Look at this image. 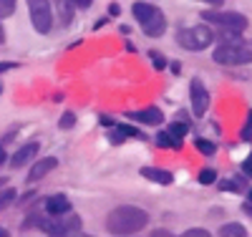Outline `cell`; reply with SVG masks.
Here are the masks:
<instances>
[{
  "mask_svg": "<svg viewBox=\"0 0 252 237\" xmlns=\"http://www.w3.org/2000/svg\"><path fill=\"white\" fill-rule=\"evenodd\" d=\"M146 225H149V214L134 204H121V207L111 209L106 217L109 235H136Z\"/></svg>",
  "mask_w": 252,
  "mask_h": 237,
  "instance_id": "cell-1",
  "label": "cell"
},
{
  "mask_svg": "<svg viewBox=\"0 0 252 237\" xmlns=\"http://www.w3.org/2000/svg\"><path fill=\"white\" fill-rule=\"evenodd\" d=\"M131 13H134V18L139 20L144 35H149V38L164 35V31H166V18H164V13H161L157 5H149L146 0H136L134 8H131Z\"/></svg>",
  "mask_w": 252,
  "mask_h": 237,
  "instance_id": "cell-2",
  "label": "cell"
},
{
  "mask_svg": "<svg viewBox=\"0 0 252 237\" xmlns=\"http://www.w3.org/2000/svg\"><path fill=\"white\" fill-rule=\"evenodd\" d=\"M202 20L209 26H217V31L222 33H235V35L245 33L250 26L247 15L235 13V10H202Z\"/></svg>",
  "mask_w": 252,
  "mask_h": 237,
  "instance_id": "cell-3",
  "label": "cell"
},
{
  "mask_svg": "<svg viewBox=\"0 0 252 237\" xmlns=\"http://www.w3.org/2000/svg\"><path fill=\"white\" fill-rule=\"evenodd\" d=\"M212 58L220 66H245V63H252V48L240 40H224L215 48Z\"/></svg>",
  "mask_w": 252,
  "mask_h": 237,
  "instance_id": "cell-4",
  "label": "cell"
},
{
  "mask_svg": "<svg viewBox=\"0 0 252 237\" xmlns=\"http://www.w3.org/2000/svg\"><path fill=\"white\" fill-rule=\"evenodd\" d=\"M212 40H215V33L207 26H184V28L177 31V43L184 51H192V53H199V51L209 48Z\"/></svg>",
  "mask_w": 252,
  "mask_h": 237,
  "instance_id": "cell-5",
  "label": "cell"
},
{
  "mask_svg": "<svg viewBox=\"0 0 252 237\" xmlns=\"http://www.w3.org/2000/svg\"><path fill=\"white\" fill-rule=\"evenodd\" d=\"M28 13H31V26L35 33L48 35L53 28V5L51 0H28Z\"/></svg>",
  "mask_w": 252,
  "mask_h": 237,
  "instance_id": "cell-6",
  "label": "cell"
},
{
  "mask_svg": "<svg viewBox=\"0 0 252 237\" xmlns=\"http://www.w3.org/2000/svg\"><path fill=\"white\" fill-rule=\"evenodd\" d=\"M189 101H192V114L197 119H202L209 111V91L199 78H192V83H189Z\"/></svg>",
  "mask_w": 252,
  "mask_h": 237,
  "instance_id": "cell-7",
  "label": "cell"
},
{
  "mask_svg": "<svg viewBox=\"0 0 252 237\" xmlns=\"http://www.w3.org/2000/svg\"><path fill=\"white\" fill-rule=\"evenodd\" d=\"M56 167H58V159H56V157H46V159L33 162V167H31V171H28L26 182H28V184H35L38 179H43L46 174H51Z\"/></svg>",
  "mask_w": 252,
  "mask_h": 237,
  "instance_id": "cell-8",
  "label": "cell"
},
{
  "mask_svg": "<svg viewBox=\"0 0 252 237\" xmlns=\"http://www.w3.org/2000/svg\"><path fill=\"white\" fill-rule=\"evenodd\" d=\"M131 121H139L144 126H159L164 124V111L157 109V106H149V109H141V111H129L126 114Z\"/></svg>",
  "mask_w": 252,
  "mask_h": 237,
  "instance_id": "cell-9",
  "label": "cell"
},
{
  "mask_svg": "<svg viewBox=\"0 0 252 237\" xmlns=\"http://www.w3.org/2000/svg\"><path fill=\"white\" fill-rule=\"evenodd\" d=\"M38 149H40V144H38V141H28V144H23V146H20L18 152L10 157V167H13V169H18V167L31 164V162L35 159V154H38Z\"/></svg>",
  "mask_w": 252,
  "mask_h": 237,
  "instance_id": "cell-10",
  "label": "cell"
},
{
  "mask_svg": "<svg viewBox=\"0 0 252 237\" xmlns=\"http://www.w3.org/2000/svg\"><path fill=\"white\" fill-rule=\"evenodd\" d=\"M43 209L48 212V214H66V212H71V200L66 197V195H51L46 202H43Z\"/></svg>",
  "mask_w": 252,
  "mask_h": 237,
  "instance_id": "cell-11",
  "label": "cell"
},
{
  "mask_svg": "<svg viewBox=\"0 0 252 237\" xmlns=\"http://www.w3.org/2000/svg\"><path fill=\"white\" fill-rule=\"evenodd\" d=\"M141 177L144 179H149V182H157L161 187L166 184H172V171H166V169H157V167H141Z\"/></svg>",
  "mask_w": 252,
  "mask_h": 237,
  "instance_id": "cell-12",
  "label": "cell"
},
{
  "mask_svg": "<svg viewBox=\"0 0 252 237\" xmlns=\"http://www.w3.org/2000/svg\"><path fill=\"white\" fill-rule=\"evenodd\" d=\"M53 5H56V15L61 18V23L68 26L73 18V10H76V0H53Z\"/></svg>",
  "mask_w": 252,
  "mask_h": 237,
  "instance_id": "cell-13",
  "label": "cell"
},
{
  "mask_svg": "<svg viewBox=\"0 0 252 237\" xmlns=\"http://www.w3.org/2000/svg\"><path fill=\"white\" fill-rule=\"evenodd\" d=\"M154 141H157V146H161V149H182V139H174L169 132H166V129L157 134Z\"/></svg>",
  "mask_w": 252,
  "mask_h": 237,
  "instance_id": "cell-14",
  "label": "cell"
},
{
  "mask_svg": "<svg viewBox=\"0 0 252 237\" xmlns=\"http://www.w3.org/2000/svg\"><path fill=\"white\" fill-rule=\"evenodd\" d=\"M46 217H48V212L43 209V212H31L28 217L23 220V230H33V227H40L46 222Z\"/></svg>",
  "mask_w": 252,
  "mask_h": 237,
  "instance_id": "cell-15",
  "label": "cell"
},
{
  "mask_svg": "<svg viewBox=\"0 0 252 237\" xmlns=\"http://www.w3.org/2000/svg\"><path fill=\"white\" fill-rule=\"evenodd\" d=\"M220 235H222V237H245L247 230H245L240 222H227L224 227H220Z\"/></svg>",
  "mask_w": 252,
  "mask_h": 237,
  "instance_id": "cell-16",
  "label": "cell"
},
{
  "mask_svg": "<svg viewBox=\"0 0 252 237\" xmlns=\"http://www.w3.org/2000/svg\"><path fill=\"white\" fill-rule=\"evenodd\" d=\"M194 146H197V152L204 154V157H215L217 154V144L209 141V139H194Z\"/></svg>",
  "mask_w": 252,
  "mask_h": 237,
  "instance_id": "cell-17",
  "label": "cell"
},
{
  "mask_svg": "<svg viewBox=\"0 0 252 237\" xmlns=\"http://www.w3.org/2000/svg\"><path fill=\"white\" fill-rule=\"evenodd\" d=\"M15 200H18V192H15L13 187L0 189V212H3V209H8V207H10Z\"/></svg>",
  "mask_w": 252,
  "mask_h": 237,
  "instance_id": "cell-18",
  "label": "cell"
},
{
  "mask_svg": "<svg viewBox=\"0 0 252 237\" xmlns=\"http://www.w3.org/2000/svg\"><path fill=\"white\" fill-rule=\"evenodd\" d=\"M166 132H169L174 139H184V134L189 132V126H187L184 121H172L169 126H166Z\"/></svg>",
  "mask_w": 252,
  "mask_h": 237,
  "instance_id": "cell-19",
  "label": "cell"
},
{
  "mask_svg": "<svg viewBox=\"0 0 252 237\" xmlns=\"http://www.w3.org/2000/svg\"><path fill=\"white\" fill-rule=\"evenodd\" d=\"M58 126L63 129V132H68V129H73V126H76V114H73V111H66V114L61 116Z\"/></svg>",
  "mask_w": 252,
  "mask_h": 237,
  "instance_id": "cell-20",
  "label": "cell"
},
{
  "mask_svg": "<svg viewBox=\"0 0 252 237\" xmlns=\"http://www.w3.org/2000/svg\"><path fill=\"white\" fill-rule=\"evenodd\" d=\"M116 129H121V132H124L126 136H136V139H144V132H141V129H136V126H131V124H116Z\"/></svg>",
  "mask_w": 252,
  "mask_h": 237,
  "instance_id": "cell-21",
  "label": "cell"
},
{
  "mask_svg": "<svg viewBox=\"0 0 252 237\" xmlns=\"http://www.w3.org/2000/svg\"><path fill=\"white\" fill-rule=\"evenodd\" d=\"M215 182H217V171L215 169H202L199 171V184L207 187V184H215Z\"/></svg>",
  "mask_w": 252,
  "mask_h": 237,
  "instance_id": "cell-22",
  "label": "cell"
},
{
  "mask_svg": "<svg viewBox=\"0 0 252 237\" xmlns=\"http://www.w3.org/2000/svg\"><path fill=\"white\" fill-rule=\"evenodd\" d=\"M15 13V0H0V18H8Z\"/></svg>",
  "mask_w": 252,
  "mask_h": 237,
  "instance_id": "cell-23",
  "label": "cell"
},
{
  "mask_svg": "<svg viewBox=\"0 0 252 237\" xmlns=\"http://www.w3.org/2000/svg\"><path fill=\"white\" fill-rule=\"evenodd\" d=\"M149 58H152V63H154V68H157V71H164V68H166V58H164L161 53L152 51V53H149Z\"/></svg>",
  "mask_w": 252,
  "mask_h": 237,
  "instance_id": "cell-24",
  "label": "cell"
},
{
  "mask_svg": "<svg viewBox=\"0 0 252 237\" xmlns=\"http://www.w3.org/2000/svg\"><path fill=\"white\" fill-rule=\"evenodd\" d=\"M124 139H126V134L121 132V129L114 126V132L109 134V141H111V144H124Z\"/></svg>",
  "mask_w": 252,
  "mask_h": 237,
  "instance_id": "cell-25",
  "label": "cell"
},
{
  "mask_svg": "<svg viewBox=\"0 0 252 237\" xmlns=\"http://www.w3.org/2000/svg\"><path fill=\"white\" fill-rule=\"evenodd\" d=\"M220 189H224V192H242V189L237 187L235 179H224V182H220Z\"/></svg>",
  "mask_w": 252,
  "mask_h": 237,
  "instance_id": "cell-26",
  "label": "cell"
},
{
  "mask_svg": "<svg viewBox=\"0 0 252 237\" xmlns=\"http://www.w3.org/2000/svg\"><path fill=\"white\" fill-rule=\"evenodd\" d=\"M240 136H242V139H252V111L247 114V124H245L242 132H240Z\"/></svg>",
  "mask_w": 252,
  "mask_h": 237,
  "instance_id": "cell-27",
  "label": "cell"
},
{
  "mask_svg": "<svg viewBox=\"0 0 252 237\" xmlns=\"http://www.w3.org/2000/svg\"><path fill=\"white\" fill-rule=\"evenodd\" d=\"M242 174L252 179V154H250V157H247V159L242 162Z\"/></svg>",
  "mask_w": 252,
  "mask_h": 237,
  "instance_id": "cell-28",
  "label": "cell"
},
{
  "mask_svg": "<svg viewBox=\"0 0 252 237\" xmlns=\"http://www.w3.org/2000/svg\"><path fill=\"white\" fill-rule=\"evenodd\" d=\"M184 237H209V232L207 230H187Z\"/></svg>",
  "mask_w": 252,
  "mask_h": 237,
  "instance_id": "cell-29",
  "label": "cell"
},
{
  "mask_svg": "<svg viewBox=\"0 0 252 237\" xmlns=\"http://www.w3.org/2000/svg\"><path fill=\"white\" fill-rule=\"evenodd\" d=\"M166 66H169V68H172V73H177V76L182 73V63H179V61H172V63H166Z\"/></svg>",
  "mask_w": 252,
  "mask_h": 237,
  "instance_id": "cell-30",
  "label": "cell"
},
{
  "mask_svg": "<svg viewBox=\"0 0 252 237\" xmlns=\"http://www.w3.org/2000/svg\"><path fill=\"white\" fill-rule=\"evenodd\" d=\"M15 66H18V63H8V61L0 63V73H3V71H10V68H15Z\"/></svg>",
  "mask_w": 252,
  "mask_h": 237,
  "instance_id": "cell-31",
  "label": "cell"
},
{
  "mask_svg": "<svg viewBox=\"0 0 252 237\" xmlns=\"http://www.w3.org/2000/svg\"><path fill=\"white\" fill-rule=\"evenodd\" d=\"M91 3H94V0H76L78 8H91Z\"/></svg>",
  "mask_w": 252,
  "mask_h": 237,
  "instance_id": "cell-32",
  "label": "cell"
},
{
  "mask_svg": "<svg viewBox=\"0 0 252 237\" xmlns=\"http://www.w3.org/2000/svg\"><path fill=\"white\" fill-rule=\"evenodd\" d=\"M109 13H111V15H119V13H121L119 3H111V5H109Z\"/></svg>",
  "mask_w": 252,
  "mask_h": 237,
  "instance_id": "cell-33",
  "label": "cell"
},
{
  "mask_svg": "<svg viewBox=\"0 0 252 237\" xmlns=\"http://www.w3.org/2000/svg\"><path fill=\"white\" fill-rule=\"evenodd\" d=\"M152 237H169V232H166V230H154Z\"/></svg>",
  "mask_w": 252,
  "mask_h": 237,
  "instance_id": "cell-34",
  "label": "cell"
},
{
  "mask_svg": "<svg viewBox=\"0 0 252 237\" xmlns=\"http://www.w3.org/2000/svg\"><path fill=\"white\" fill-rule=\"evenodd\" d=\"M3 20V18H0ZM0 43H5V31H3V23H0Z\"/></svg>",
  "mask_w": 252,
  "mask_h": 237,
  "instance_id": "cell-35",
  "label": "cell"
},
{
  "mask_svg": "<svg viewBox=\"0 0 252 237\" xmlns=\"http://www.w3.org/2000/svg\"><path fill=\"white\" fill-rule=\"evenodd\" d=\"M204 3H209V5H222L224 0H204Z\"/></svg>",
  "mask_w": 252,
  "mask_h": 237,
  "instance_id": "cell-36",
  "label": "cell"
},
{
  "mask_svg": "<svg viewBox=\"0 0 252 237\" xmlns=\"http://www.w3.org/2000/svg\"><path fill=\"white\" fill-rule=\"evenodd\" d=\"M5 159H8V157H5V149H3V146H0V164H3Z\"/></svg>",
  "mask_w": 252,
  "mask_h": 237,
  "instance_id": "cell-37",
  "label": "cell"
},
{
  "mask_svg": "<svg viewBox=\"0 0 252 237\" xmlns=\"http://www.w3.org/2000/svg\"><path fill=\"white\" fill-rule=\"evenodd\" d=\"M242 207H245V212H247V214H252V204H250V202H245Z\"/></svg>",
  "mask_w": 252,
  "mask_h": 237,
  "instance_id": "cell-38",
  "label": "cell"
},
{
  "mask_svg": "<svg viewBox=\"0 0 252 237\" xmlns=\"http://www.w3.org/2000/svg\"><path fill=\"white\" fill-rule=\"evenodd\" d=\"M247 202H250V204H252V187H250V189H247Z\"/></svg>",
  "mask_w": 252,
  "mask_h": 237,
  "instance_id": "cell-39",
  "label": "cell"
},
{
  "mask_svg": "<svg viewBox=\"0 0 252 237\" xmlns=\"http://www.w3.org/2000/svg\"><path fill=\"white\" fill-rule=\"evenodd\" d=\"M5 184H8V179H5V177H0V189H3Z\"/></svg>",
  "mask_w": 252,
  "mask_h": 237,
  "instance_id": "cell-40",
  "label": "cell"
},
{
  "mask_svg": "<svg viewBox=\"0 0 252 237\" xmlns=\"http://www.w3.org/2000/svg\"><path fill=\"white\" fill-rule=\"evenodd\" d=\"M0 237H8V230H3V227H0Z\"/></svg>",
  "mask_w": 252,
  "mask_h": 237,
  "instance_id": "cell-41",
  "label": "cell"
},
{
  "mask_svg": "<svg viewBox=\"0 0 252 237\" xmlns=\"http://www.w3.org/2000/svg\"><path fill=\"white\" fill-rule=\"evenodd\" d=\"M0 94H3V86H0Z\"/></svg>",
  "mask_w": 252,
  "mask_h": 237,
  "instance_id": "cell-42",
  "label": "cell"
}]
</instances>
